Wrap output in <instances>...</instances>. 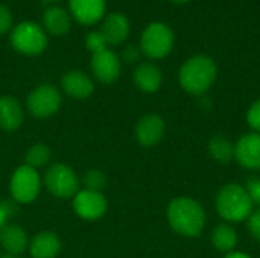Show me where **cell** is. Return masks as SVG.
Masks as SVG:
<instances>
[{
  "mask_svg": "<svg viewBox=\"0 0 260 258\" xmlns=\"http://www.w3.org/2000/svg\"><path fill=\"white\" fill-rule=\"evenodd\" d=\"M166 217L174 233L189 239L200 236L207 222L204 207L189 196H178L172 199L168 205Z\"/></svg>",
  "mask_w": 260,
  "mask_h": 258,
  "instance_id": "obj_1",
  "label": "cell"
},
{
  "mask_svg": "<svg viewBox=\"0 0 260 258\" xmlns=\"http://www.w3.org/2000/svg\"><path fill=\"white\" fill-rule=\"evenodd\" d=\"M218 68L212 58L206 55H195L189 58L180 68V87L193 96L207 93L216 81Z\"/></svg>",
  "mask_w": 260,
  "mask_h": 258,
  "instance_id": "obj_2",
  "label": "cell"
},
{
  "mask_svg": "<svg viewBox=\"0 0 260 258\" xmlns=\"http://www.w3.org/2000/svg\"><path fill=\"white\" fill-rule=\"evenodd\" d=\"M215 208L218 216L227 224L247 222L254 210V205L244 186L229 182L219 189L215 196Z\"/></svg>",
  "mask_w": 260,
  "mask_h": 258,
  "instance_id": "obj_3",
  "label": "cell"
},
{
  "mask_svg": "<svg viewBox=\"0 0 260 258\" xmlns=\"http://www.w3.org/2000/svg\"><path fill=\"white\" fill-rule=\"evenodd\" d=\"M174 32L165 23L149 24L140 38V50L151 59L166 58L174 49Z\"/></svg>",
  "mask_w": 260,
  "mask_h": 258,
  "instance_id": "obj_4",
  "label": "cell"
},
{
  "mask_svg": "<svg viewBox=\"0 0 260 258\" xmlns=\"http://www.w3.org/2000/svg\"><path fill=\"white\" fill-rule=\"evenodd\" d=\"M11 44L23 55H40L47 46V35L38 24L32 21H23L12 29Z\"/></svg>",
  "mask_w": 260,
  "mask_h": 258,
  "instance_id": "obj_5",
  "label": "cell"
},
{
  "mask_svg": "<svg viewBox=\"0 0 260 258\" xmlns=\"http://www.w3.org/2000/svg\"><path fill=\"white\" fill-rule=\"evenodd\" d=\"M46 189L58 199H70L79 192V179L76 173L66 164H52L44 173Z\"/></svg>",
  "mask_w": 260,
  "mask_h": 258,
  "instance_id": "obj_6",
  "label": "cell"
},
{
  "mask_svg": "<svg viewBox=\"0 0 260 258\" xmlns=\"http://www.w3.org/2000/svg\"><path fill=\"white\" fill-rule=\"evenodd\" d=\"M41 190V179L35 169L23 164L11 176L9 193L18 204H29L35 201Z\"/></svg>",
  "mask_w": 260,
  "mask_h": 258,
  "instance_id": "obj_7",
  "label": "cell"
},
{
  "mask_svg": "<svg viewBox=\"0 0 260 258\" xmlns=\"http://www.w3.org/2000/svg\"><path fill=\"white\" fill-rule=\"evenodd\" d=\"M61 94L58 91L56 87L53 85H40L37 87L26 100V106L27 111L37 117V119H47L50 116H53L59 106H61Z\"/></svg>",
  "mask_w": 260,
  "mask_h": 258,
  "instance_id": "obj_8",
  "label": "cell"
},
{
  "mask_svg": "<svg viewBox=\"0 0 260 258\" xmlns=\"http://www.w3.org/2000/svg\"><path fill=\"white\" fill-rule=\"evenodd\" d=\"M108 208V202L102 192L81 190L73 198V210L84 220H98L101 219Z\"/></svg>",
  "mask_w": 260,
  "mask_h": 258,
  "instance_id": "obj_9",
  "label": "cell"
},
{
  "mask_svg": "<svg viewBox=\"0 0 260 258\" xmlns=\"http://www.w3.org/2000/svg\"><path fill=\"white\" fill-rule=\"evenodd\" d=\"M235 161L247 170H260V132L244 134L235 143Z\"/></svg>",
  "mask_w": 260,
  "mask_h": 258,
  "instance_id": "obj_10",
  "label": "cell"
},
{
  "mask_svg": "<svg viewBox=\"0 0 260 258\" xmlns=\"http://www.w3.org/2000/svg\"><path fill=\"white\" fill-rule=\"evenodd\" d=\"M91 71L94 78L102 84H113L119 79L122 71L120 58L110 49L93 53L91 56Z\"/></svg>",
  "mask_w": 260,
  "mask_h": 258,
  "instance_id": "obj_11",
  "label": "cell"
},
{
  "mask_svg": "<svg viewBox=\"0 0 260 258\" xmlns=\"http://www.w3.org/2000/svg\"><path fill=\"white\" fill-rule=\"evenodd\" d=\"M166 134V123L161 116L151 113L145 114L136 125V138L143 148L157 146Z\"/></svg>",
  "mask_w": 260,
  "mask_h": 258,
  "instance_id": "obj_12",
  "label": "cell"
},
{
  "mask_svg": "<svg viewBox=\"0 0 260 258\" xmlns=\"http://www.w3.org/2000/svg\"><path fill=\"white\" fill-rule=\"evenodd\" d=\"M73 18L85 26H91L102 20L105 12V0H69Z\"/></svg>",
  "mask_w": 260,
  "mask_h": 258,
  "instance_id": "obj_13",
  "label": "cell"
},
{
  "mask_svg": "<svg viewBox=\"0 0 260 258\" xmlns=\"http://www.w3.org/2000/svg\"><path fill=\"white\" fill-rule=\"evenodd\" d=\"M101 32L105 36L107 44L120 46L129 35V21L123 14H110L105 17Z\"/></svg>",
  "mask_w": 260,
  "mask_h": 258,
  "instance_id": "obj_14",
  "label": "cell"
},
{
  "mask_svg": "<svg viewBox=\"0 0 260 258\" xmlns=\"http://www.w3.org/2000/svg\"><path fill=\"white\" fill-rule=\"evenodd\" d=\"M61 87L64 93L73 99H87L94 91L93 81L82 71H69L61 79Z\"/></svg>",
  "mask_w": 260,
  "mask_h": 258,
  "instance_id": "obj_15",
  "label": "cell"
},
{
  "mask_svg": "<svg viewBox=\"0 0 260 258\" xmlns=\"http://www.w3.org/2000/svg\"><path fill=\"white\" fill-rule=\"evenodd\" d=\"M24 119V111L20 102L12 96L0 97V129L6 132L17 131Z\"/></svg>",
  "mask_w": 260,
  "mask_h": 258,
  "instance_id": "obj_16",
  "label": "cell"
},
{
  "mask_svg": "<svg viewBox=\"0 0 260 258\" xmlns=\"http://www.w3.org/2000/svg\"><path fill=\"white\" fill-rule=\"evenodd\" d=\"M61 251V240L52 231H41L29 242L32 258H56Z\"/></svg>",
  "mask_w": 260,
  "mask_h": 258,
  "instance_id": "obj_17",
  "label": "cell"
},
{
  "mask_svg": "<svg viewBox=\"0 0 260 258\" xmlns=\"http://www.w3.org/2000/svg\"><path fill=\"white\" fill-rule=\"evenodd\" d=\"M0 245L9 255H20L29 248V240L26 236V231L15 225H5L0 230Z\"/></svg>",
  "mask_w": 260,
  "mask_h": 258,
  "instance_id": "obj_18",
  "label": "cell"
},
{
  "mask_svg": "<svg viewBox=\"0 0 260 258\" xmlns=\"http://www.w3.org/2000/svg\"><path fill=\"white\" fill-rule=\"evenodd\" d=\"M134 84L143 93H155L160 90L163 82L161 70L151 62H143L134 70Z\"/></svg>",
  "mask_w": 260,
  "mask_h": 258,
  "instance_id": "obj_19",
  "label": "cell"
},
{
  "mask_svg": "<svg viewBox=\"0 0 260 258\" xmlns=\"http://www.w3.org/2000/svg\"><path fill=\"white\" fill-rule=\"evenodd\" d=\"M43 23H44L46 30L50 35L59 36V35H66L70 30L72 17L66 9H62L59 6H53V8L46 9V12L43 15Z\"/></svg>",
  "mask_w": 260,
  "mask_h": 258,
  "instance_id": "obj_20",
  "label": "cell"
},
{
  "mask_svg": "<svg viewBox=\"0 0 260 258\" xmlns=\"http://www.w3.org/2000/svg\"><path fill=\"white\" fill-rule=\"evenodd\" d=\"M238 240H239V237H238L235 227L227 222L219 224L212 233V245L216 251H219L222 254H230V252L236 251Z\"/></svg>",
  "mask_w": 260,
  "mask_h": 258,
  "instance_id": "obj_21",
  "label": "cell"
},
{
  "mask_svg": "<svg viewBox=\"0 0 260 258\" xmlns=\"http://www.w3.org/2000/svg\"><path fill=\"white\" fill-rule=\"evenodd\" d=\"M207 152L219 164H229L235 160V143L225 135H215L209 140Z\"/></svg>",
  "mask_w": 260,
  "mask_h": 258,
  "instance_id": "obj_22",
  "label": "cell"
},
{
  "mask_svg": "<svg viewBox=\"0 0 260 258\" xmlns=\"http://www.w3.org/2000/svg\"><path fill=\"white\" fill-rule=\"evenodd\" d=\"M50 148L47 144H43V143H37V144H32L27 152H26V166L32 167V169H38V167H43L49 163L50 160Z\"/></svg>",
  "mask_w": 260,
  "mask_h": 258,
  "instance_id": "obj_23",
  "label": "cell"
},
{
  "mask_svg": "<svg viewBox=\"0 0 260 258\" xmlns=\"http://www.w3.org/2000/svg\"><path fill=\"white\" fill-rule=\"evenodd\" d=\"M82 184H84L85 190L102 192V189H104L105 184H107V176L104 175L102 170L91 169V170H88V172L82 176Z\"/></svg>",
  "mask_w": 260,
  "mask_h": 258,
  "instance_id": "obj_24",
  "label": "cell"
},
{
  "mask_svg": "<svg viewBox=\"0 0 260 258\" xmlns=\"http://www.w3.org/2000/svg\"><path fill=\"white\" fill-rule=\"evenodd\" d=\"M85 46L88 50H91L93 53H98V52H102L107 49V41H105V36L102 35L101 30H93L90 32L87 36H85Z\"/></svg>",
  "mask_w": 260,
  "mask_h": 258,
  "instance_id": "obj_25",
  "label": "cell"
},
{
  "mask_svg": "<svg viewBox=\"0 0 260 258\" xmlns=\"http://www.w3.org/2000/svg\"><path fill=\"white\" fill-rule=\"evenodd\" d=\"M253 205L260 208V176H253L247 181V184L244 186Z\"/></svg>",
  "mask_w": 260,
  "mask_h": 258,
  "instance_id": "obj_26",
  "label": "cell"
},
{
  "mask_svg": "<svg viewBox=\"0 0 260 258\" xmlns=\"http://www.w3.org/2000/svg\"><path fill=\"white\" fill-rule=\"evenodd\" d=\"M247 123L254 131L260 132V99L253 102V105L247 111Z\"/></svg>",
  "mask_w": 260,
  "mask_h": 258,
  "instance_id": "obj_27",
  "label": "cell"
},
{
  "mask_svg": "<svg viewBox=\"0 0 260 258\" xmlns=\"http://www.w3.org/2000/svg\"><path fill=\"white\" fill-rule=\"evenodd\" d=\"M247 228L251 237L260 243V208H254L250 217L247 219Z\"/></svg>",
  "mask_w": 260,
  "mask_h": 258,
  "instance_id": "obj_28",
  "label": "cell"
},
{
  "mask_svg": "<svg viewBox=\"0 0 260 258\" xmlns=\"http://www.w3.org/2000/svg\"><path fill=\"white\" fill-rule=\"evenodd\" d=\"M11 27H12V14L5 5H0V35L9 32Z\"/></svg>",
  "mask_w": 260,
  "mask_h": 258,
  "instance_id": "obj_29",
  "label": "cell"
},
{
  "mask_svg": "<svg viewBox=\"0 0 260 258\" xmlns=\"http://www.w3.org/2000/svg\"><path fill=\"white\" fill-rule=\"evenodd\" d=\"M140 53H142V50H140L139 47H136V46H128V47H125L123 52H122V59H123L125 62H128V64H133V62H137V61H139Z\"/></svg>",
  "mask_w": 260,
  "mask_h": 258,
  "instance_id": "obj_30",
  "label": "cell"
},
{
  "mask_svg": "<svg viewBox=\"0 0 260 258\" xmlns=\"http://www.w3.org/2000/svg\"><path fill=\"white\" fill-rule=\"evenodd\" d=\"M3 207H5V211H6L8 219L14 217V216L17 214V211H18L17 204H15V202H12V201H3Z\"/></svg>",
  "mask_w": 260,
  "mask_h": 258,
  "instance_id": "obj_31",
  "label": "cell"
},
{
  "mask_svg": "<svg viewBox=\"0 0 260 258\" xmlns=\"http://www.w3.org/2000/svg\"><path fill=\"white\" fill-rule=\"evenodd\" d=\"M224 258H253L251 255H248L247 252H242V251H233L230 254H225Z\"/></svg>",
  "mask_w": 260,
  "mask_h": 258,
  "instance_id": "obj_32",
  "label": "cell"
},
{
  "mask_svg": "<svg viewBox=\"0 0 260 258\" xmlns=\"http://www.w3.org/2000/svg\"><path fill=\"white\" fill-rule=\"evenodd\" d=\"M6 220H8V216H6V211H5L3 202L0 201V230L6 225Z\"/></svg>",
  "mask_w": 260,
  "mask_h": 258,
  "instance_id": "obj_33",
  "label": "cell"
},
{
  "mask_svg": "<svg viewBox=\"0 0 260 258\" xmlns=\"http://www.w3.org/2000/svg\"><path fill=\"white\" fill-rule=\"evenodd\" d=\"M172 3H175V5H184V3H189L190 0H171Z\"/></svg>",
  "mask_w": 260,
  "mask_h": 258,
  "instance_id": "obj_34",
  "label": "cell"
},
{
  "mask_svg": "<svg viewBox=\"0 0 260 258\" xmlns=\"http://www.w3.org/2000/svg\"><path fill=\"white\" fill-rule=\"evenodd\" d=\"M0 258H17V257H14V255H9V254H6V255H3V257H0Z\"/></svg>",
  "mask_w": 260,
  "mask_h": 258,
  "instance_id": "obj_35",
  "label": "cell"
},
{
  "mask_svg": "<svg viewBox=\"0 0 260 258\" xmlns=\"http://www.w3.org/2000/svg\"><path fill=\"white\" fill-rule=\"evenodd\" d=\"M46 2H59V0H46Z\"/></svg>",
  "mask_w": 260,
  "mask_h": 258,
  "instance_id": "obj_36",
  "label": "cell"
}]
</instances>
